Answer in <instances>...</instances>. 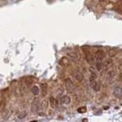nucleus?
Wrapping results in <instances>:
<instances>
[{
	"mask_svg": "<svg viewBox=\"0 0 122 122\" xmlns=\"http://www.w3.org/2000/svg\"><path fill=\"white\" fill-rule=\"evenodd\" d=\"M65 85H66V89L69 93H72L74 90V85L70 79H66L65 80Z\"/></svg>",
	"mask_w": 122,
	"mask_h": 122,
	"instance_id": "nucleus-1",
	"label": "nucleus"
},
{
	"mask_svg": "<svg viewBox=\"0 0 122 122\" xmlns=\"http://www.w3.org/2000/svg\"><path fill=\"white\" fill-rule=\"evenodd\" d=\"M95 56L97 61H102L105 56V53L103 51H102V50H98V51L95 53Z\"/></svg>",
	"mask_w": 122,
	"mask_h": 122,
	"instance_id": "nucleus-2",
	"label": "nucleus"
},
{
	"mask_svg": "<svg viewBox=\"0 0 122 122\" xmlns=\"http://www.w3.org/2000/svg\"><path fill=\"white\" fill-rule=\"evenodd\" d=\"M113 95L114 97L120 98L121 97H122V89L120 87H116L115 89H114Z\"/></svg>",
	"mask_w": 122,
	"mask_h": 122,
	"instance_id": "nucleus-3",
	"label": "nucleus"
},
{
	"mask_svg": "<svg viewBox=\"0 0 122 122\" xmlns=\"http://www.w3.org/2000/svg\"><path fill=\"white\" fill-rule=\"evenodd\" d=\"M31 108H32L33 112H36L39 109V101H38L37 98L34 99V101L33 102L32 105H31Z\"/></svg>",
	"mask_w": 122,
	"mask_h": 122,
	"instance_id": "nucleus-4",
	"label": "nucleus"
},
{
	"mask_svg": "<svg viewBox=\"0 0 122 122\" xmlns=\"http://www.w3.org/2000/svg\"><path fill=\"white\" fill-rule=\"evenodd\" d=\"M50 105H51L53 108H57V106H58V101H57V99L53 97H51L50 98Z\"/></svg>",
	"mask_w": 122,
	"mask_h": 122,
	"instance_id": "nucleus-5",
	"label": "nucleus"
},
{
	"mask_svg": "<svg viewBox=\"0 0 122 122\" xmlns=\"http://www.w3.org/2000/svg\"><path fill=\"white\" fill-rule=\"evenodd\" d=\"M73 75H74V77L76 78V79H77L78 81H79V82L82 81L83 79H84L83 75H82L79 71H75V72H74V73H73Z\"/></svg>",
	"mask_w": 122,
	"mask_h": 122,
	"instance_id": "nucleus-6",
	"label": "nucleus"
},
{
	"mask_svg": "<svg viewBox=\"0 0 122 122\" xmlns=\"http://www.w3.org/2000/svg\"><path fill=\"white\" fill-rule=\"evenodd\" d=\"M90 84H91V86L92 87V89L98 92L99 89H100V86H99L98 83L96 82V80H93V81H90Z\"/></svg>",
	"mask_w": 122,
	"mask_h": 122,
	"instance_id": "nucleus-7",
	"label": "nucleus"
},
{
	"mask_svg": "<svg viewBox=\"0 0 122 122\" xmlns=\"http://www.w3.org/2000/svg\"><path fill=\"white\" fill-rule=\"evenodd\" d=\"M70 102H71V99L68 95H63L62 98H61V102H62L63 104L68 105V104H70Z\"/></svg>",
	"mask_w": 122,
	"mask_h": 122,
	"instance_id": "nucleus-8",
	"label": "nucleus"
},
{
	"mask_svg": "<svg viewBox=\"0 0 122 122\" xmlns=\"http://www.w3.org/2000/svg\"><path fill=\"white\" fill-rule=\"evenodd\" d=\"M41 87L42 95L44 96V95H46V94H47V86L46 83H42L41 85Z\"/></svg>",
	"mask_w": 122,
	"mask_h": 122,
	"instance_id": "nucleus-9",
	"label": "nucleus"
},
{
	"mask_svg": "<svg viewBox=\"0 0 122 122\" xmlns=\"http://www.w3.org/2000/svg\"><path fill=\"white\" fill-rule=\"evenodd\" d=\"M39 88H38L37 86H33L31 88V92L34 95H37L38 94H39Z\"/></svg>",
	"mask_w": 122,
	"mask_h": 122,
	"instance_id": "nucleus-10",
	"label": "nucleus"
},
{
	"mask_svg": "<svg viewBox=\"0 0 122 122\" xmlns=\"http://www.w3.org/2000/svg\"><path fill=\"white\" fill-rule=\"evenodd\" d=\"M77 112L79 113H81V114L85 113L86 112V107H81V108H79L77 109Z\"/></svg>",
	"mask_w": 122,
	"mask_h": 122,
	"instance_id": "nucleus-11",
	"label": "nucleus"
},
{
	"mask_svg": "<svg viewBox=\"0 0 122 122\" xmlns=\"http://www.w3.org/2000/svg\"><path fill=\"white\" fill-rule=\"evenodd\" d=\"M97 66V70H101L102 67V61H98V63L96 64Z\"/></svg>",
	"mask_w": 122,
	"mask_h": 122,
	"instance_id": "nucleus-12",
	"label": "nucleus"
}]
</instances>
